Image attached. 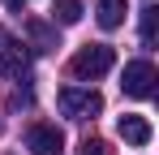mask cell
<instances>
[{
    "label": "cell",
    "instance_id": "1",
    "mask_svg": "<svg viewBox=\"0 0 159 155\" xmlns=\"http://www.w3.org/2000/svg\"><path fill=\"white\" fill-rule=\"evenodd\" d=\"M112 65H116V52L107 48V43H86V48H78V52H73V60H69L73 78H82V82L103 78Z\"/></svg>",
    "mask_w": 159,
    "mask_h": 155
},
{
    "label": "cell",
    "instance_id": "2",
    "mask_svg": "<svg viewBox=\"0 0 159 155\" xmlns=\"http://www.w3.org/2000/svg\"><path fill=\"white\" fill-rule=\"evenodd\" d=\"M56 103H60V112L73 116V121H90V116L103 112V95L90 91V86H65V91L56 95Z\"/></svg>",
    "mask_w": 159,
    "mask_h": 155
},
{
    "label": "cell",
    "instance_id": "3",
    "mask_svg": "<svg viewBox=\"0 0 159 155\" xmlns=\"http://www.w3.org/2000/svg\"><path fill=\"white\" fill-rule=\"evenodd\" d=\"M120 91L129 99H151L155 95V65L151 60H129L120 73Z\"/></svg>",
    "mask_w": 159,
    "mask_h": 155
},
{
    "label": "cell",
    "instance_id": "4",
    "mask_svg": "<svg viewBox=\"0 0 159 155\" xmlns=\"http://www.w3.org/2000/svg\"><path fill=\"white\" fill-rule=\"evenodd\" d=\"M26 147L34 155H60L65 151V134L56 125H48V121H30L26 125Z\"/></svg>",
    "mask_w": 159,
    "mask_h": 155
},
{
    "label": "cell",
    "instance_id": "5",
    "mask_svg": "<svg viewBox=\"0 0 159 155\" xmlns=\"http://www.w3.org/2000/svg\"><path fill=\"white\" fill-rule=\"evenodd\" d=\"M0 73L9 78V82H26L30 78V56L22 43H4L0 48Z\"/></svg>",
    "mask_w": 159,
    "mask_h": 155
},
{
    "label": "cell",
    "instance_id": "6",
    "mask_svg": "<svg viewBox=\"0 0 159 155\" xmlns=\"http://www.w3.org/2000/svg\"><path fill=\"white\" fill-rule=\"evenodd\" d=\"M116 129H120V138H125L129 147H146V142L155 138L151 121H146V116H138V112H125V116L116 121Z\"/></svg>",
    "mask_w": 159,
    "mask_h": 155
},
{
    "label": "cell",
    "instance_id": "7",
    "mask_svg": "<svg viewBox=\"0 0 159 155\" xmlns=\"http://www.w3.org/2000/svg\"><path fill=\"white\" fill-rule=\"evenodd\" d=\"M82 13H86V0H52V22H60V26L82 22Z\"/></svg>",
    "mask_w": 159,
    "mask_h": 155
},
{
    "label": "cell",
    "instance_id": "8",
    "mask_svg": "<svg viewBox=\"0 0 159 155\" xmlns=\"http://www.w3.org/2000/svg\"><path fill=\"white\" fill-rule=\"evenodd\" d=\"M95 17H99L103 30H116V26L125 22V0H99V13Z\"/></svg>",
    "mask_w": 159,
    "mask_h": 155
},
{
    "label": "cell",
    "instance_id": "9",
    "mask_svg": "<svg viewBox=\"0 0 159 155\" xmlns=\"http://www.w3.org/2000/svg\"><path fill=\"white\" fill-rule=\"evenodd\" d=\"M26 35H30V43H34V52H52L56 48V35H52L48 22H26Z\"/></svg>",
    "mask_w": 159,
    "mask_h": 155
},
{
    "label": "cell",
    "instance_id": "10",
    "mask_svg": "<svg viewBox=\"0 0 159 155\" xmlns=\"http://www.w3.org/2000/svg\"><path fill=\"white\" fill-rule=\"evenodd\" d=\"M155 17H159V9L146 4V9H142V43H146V48L155 43Z\"/></svg>",
    "mask_w": 159,
    "mask_h": 155
},
{
    "label": "cell",
    "instance_id": "11",
    "mask_svg": "<svg viewBox=\"0 0 159 155\" xmlns=\"http://www.w3.org/2000/svg\"><path fill=\"white\" fill-rule=\"evenodd\" d=\"M82 155H112V142H103V138H86V142H82Z\"/></svg>",
    "mask_w": 159,
    "mask_h": 155
},
{
    "label": "cell",
    "instance_id": "12",
    "mask_svg": "<svg viewBox=\"0 0 159 155\" xmlns=\"http://www.w3.org/2000/svg\"><path fill=\"white\" fill-rule=\"evenodd\" d=\"M4 4H9L13 13H22V9H26V0H4Z\"/></svg>",
    "mask_w": 159,
    "mask_h": 155
},
{
    "label": "cell",
    "instance_id": "13",
    "mask_svg": "<svg viewBox=\"0 0 159 155\" xmlns=\"http://www.w3.org/2000/svg\"><path fill=\"white\" fill-rule=\"evenodd\" d=\"M0 43H9V35H4V30H0Z\"/></svg>",
    "mask_w": 159,
    "mask_h": 155
}]
</instances>
